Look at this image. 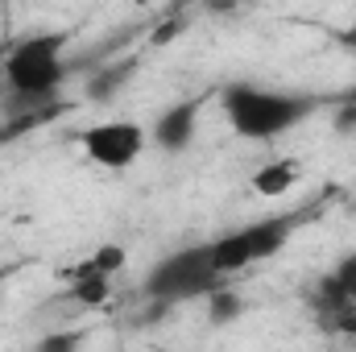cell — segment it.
<instances>
[{"mask_svg":"<svg viewBox=\"0 0 356 352\" xmlns=\"http://www.w3.org/2000/svg\"><path fill=\"white\" fill-rule=\"evenodd\" d=\"M236 311H241L236 294H228V290H216V294H211V323H224V319H232Z\"/></svg>","mask_w":356,"mask_h":352,"instance_id":"obj_10","label":"cell"},{"mask_svg":"<svg viewBox=\"0 0 356 352\" xmlns=\"http://www.w3.org/2000/svg\"><path fill=\"white\" fill-rule=\"evenodd\" d=\"M294 182H298V166L294 162H269V166H261L253 175V191L266 195V199H282Z\"/></svg>","mask_w":356,"mask_h":352,"instance_id":"obj_8","label":"cell"},{"mask_svg":"<svg viewBox=\"0 0 356 352\" xmlns=\"http://www.w3.org/2000/svg\"><path fill=\"white\" fill-rule=\"evenodd\" d=\"M220 282L224 278L211 265V249L207 245H191V249H178L170 257H162L149 269L145 294L158 298V303H186V298H203V294L211 298Z\"/></svg>","mask_w":356,"mask_h":352,"instance_id":"obj_4","label":"cell"},{"mask_svg":"<svg viewBox=\"0 0 356 352\" xmlns=\"http://www.w3.org/2000/svg\"><path fill=\"white\" fill-rule=\"evenodd\" d=\"M145 141H149V133L137 120H99L79 133L83 154L104 170H129L145 154Z\"/></svg>","mask_w":356,"mask_h":352,"instance_id":"obj_5","label":"cell"},{"mask_svg":"<svg viewBox=\"0 0 356 352\" xmlns=\"http://www.w3.org/2000/svg\"><path fill=\"white\" fill-rule=\"evenodd\" d=\"M298 220H302V216H266V220H253V224H245V228H232V232L207 241L216 273H220V278H232V273H241V269H249V265L269 262V257L294 237Z\"/></svg>","mask_w":356,"mask_h":352,"instance_id":"obj_3","label":"cell"},{"mask_svg":"<svg viewBox=\"0 0 356 352\" xmlns=\"http://www.w3.org/2000/svg\"><path fill=\"white\" fill-rule=\"evenodd\" d=\"M0 88H4V58H0Z\"/></svg>","mask_w":356,"mask_h":352,"instance_id":"obj_12","label":"cell"},{"mask_svg":"<svg viewBox=\"0 0 356 352\" xmlns=\"http://www.w3.org/2000/svg\"><path fill=\"white\" fill-rule=\"evenodd\" d=\"M108 290H112V278L99 273V269H91L88 262L71 273V298L83 303V307H99V303L108 298Z\"/></svg>","mask_w":356,"mask_h":352,"instance_id":"obj_7","label":"cell"},{"mask_svg":"<svg viewBox=\"0 0 356 352\" xmlns=\"http://www.w3.org/2000/svg\"><path fill=\"white\" fill-rule=\"evenodd\" d=\"M13 278V265H0V298H4V282Z\"/></svg>","mask_w":356,"mask_h":352,"instance_id":"obj_11","label":"cell"},{"mask_svg":"<svg viewBox=\"0 0 356 352\" xmlns=\"http://www.w3.org/2000/svg\"><path fill=\"white\" fill-rule=\"evenodd\" d=\"M83 349V332H46L33 352H79Z\"/></svg>","mask_w":356,"mask_h":352,"instance_id":"obj_9","label":"cell"},{"mask_svg":"<svg viewBox=\"0 0 356 352\" xmlns=\"http://www.w3.org/2000/svg\"><path fill=\"white\" fill-rule=\"evenodd\" d=\"M67 33H29L4 54V88L21 99H46L67 79Z\"/></svg>","mask_w":356,"mask_h":352,"instance_id":"obj_2","label":"cell"},{"mask_svg":"<svg viewBox=\"0 0 356 352\" xmlns=\"http://www.w3.org/2000/svg\"><path fill=\"white\" fill-rule=\"evenodd\" d=\"M199 112H203V99H178L170 104L158 120H154V129H149V141L154 145H162V150H186L191 141H195V133H199Z\"/></svg>","mask_w":356,"mask_h":352,"instance_id":"obj_6","label":"cell"},{"mask_svg":"<svg viewBox=\"0 0 356 352\" xmlns=\"http://www.w3.org/2000/svg\"><path fill=\"white\" fill-rule=\"evenodd\" d=\"M220 104H224L228 125L245 141H273L319 108L311 95H290V91L257 88V83H232L220 95Z\"/></svg>","mask_w":356,"mask_h":352,"instance_id":"obj_1","label":"cell"}]
</instances>
